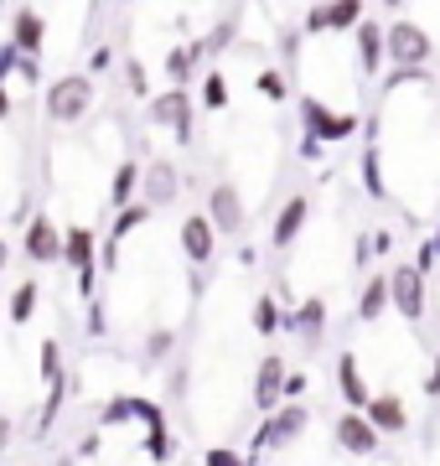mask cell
<instances>
[{"instance_id":"obj_19","label":"cell","mask_w":440,"mask_h":466,"mask_svg":"<svg viewBox=\"0 0 440 466\" xmlns=\"http://www.w3.org/2000/svg\"><path fill=\"white\" fill-rule=\"evenodd\" d=\"M357 73H363V78H378V73H384V21H363V26H357Z\"/></svg>"},{"instance_id":"obj_37","label":"cell","mask_w":440,"mask_h":466,"mask_svg":"<svg viewBox=\"0 0 440 466\" xmlns=\"http://www.w3.org/2000/svg\"><path fill=\"white\" fill-rule=\"evenodd\" d=\"M135 420L151 431V425H166V410H161V400H145V394H135Z\"/></svg>"},{"instance_id":"obj_25","label":"cell","mask_w":440,"mask_h":466,"mask_svg":"<svg viewBox=\"0 0 440 466\" xmlns=\"http://www.w3.org/2000/svg\"><path fill=\"white\" fill-rule=\"evenodd\" d=\"M197 63H203V42H186V47H171L166 52V78L171 88H182L192 73H197Z\"/></svg>"},{"instance_id":"obj_39","label":"cell","mask_w":440,"mask_h":466,"mask_svg":"<svg viewBox=\"0 0 440 466\" xmlns=\"http://www.w3.org/2000/svg\"><path fill=\"white\" fill-rule=\"evenodd\" d=\"M109 67H115V47H94V52H88L84 73H88V78H99V73H109Z\"/></svg>"},{"instance_id":"obj_34","label":"cell","mask_w":440,"mask_h":466,"mask_svg":"<svg viewBox=\"0 0 440 466\" xmlns=\"http://www.w3.org/2000/svg\"><path fill=\"white\" fill-rule=\"evenodd\" d=\"M171 348H176V332H171V327H155V332L145 337V363H166Z\"/></svg>"},{"instance_id":"obj_47","label":"cell","mask_w":440,"mask_h":466,"mask_svg":"<svg viewBox=\"0 0 440 466\" xmlns=\"http://www.w3.org/2000/svg\"><path fill=\"white\" fill-rule=\"evenodd\" d=\"M368 238H373V254H389V249H394V233H389V228H373Z\"/></svg>"},{"instance_id":"obj_49","label":"cell","mask_w":440,"mask_h":466,"mask_svg":"<svg viewBox=\"0 0 440 466\" xmlns=\"http://www.w3.org/2000/svg\"><path fill=\"white\" fill-rule=\"evenodd\" d=\"M11 435H16V431H11V420H5V415H0V451H5V446H11Z\"/></svg>"},{"instance_id":"obj_26","label":"cell","mask_w":440,"mask_h":466,"mask_svg":"<svg viewBox=\"0 0 440 466\" xmlns=\"http://www.w3.org/2000/svg\"><path fill=\"white\" fill-rule=\"evenodd\" d=\"M68 389H73V379L63 373V379L47 389V404H42V415H36V435H47L52 425H57V415H63V404H68Z\"/></svg>"},{"instance_id":"obj_22","label":"cell","mask_w":440,"mask_h":466,"mask_svg":"<svg viewBox=\"0 0 440 466\" xmlns=\"http://www.w3.org/2000/svg\"><path fill=\"white\" fill-rule=\"evenodd\" d=\"M357 171H363V192H368L373 202H389V177H384V150H378V140H368L363 146V156H357Z\"/></svg>"},{"instance_id":"obj_30","label":"cell","mask_w":440,"mask_h":466,"mask_svg":"<svg viewBox=\"0 0 440 466\" xmlns=\"http://www.w3.org/2000/svg\"><path fill=\"white\" fill-rule=\"evenodd\" d=\"M145 456H151L155 466H166L171 456H176V435H171V425H151V431H145Z\"/></svg>"},{"instance_id":"obj_13","label":"cell","mask_w":440,"mask_h":466,"mask_svg":"<svg viewBox=\"0 0 440 466\" xmlns=\"http://www.w3.org/2000/svg\"><path fill=\"white\" fill-rule=\"evenodd\" d=\"M280 332L301 337L305 348H316V342H322V332H326V296H305V300H295V311H285Z\"/></svg>"},{"instance_id":"obj_20","label":"cell","mask_w":440,"mask_h":466,"mask_svg":"<svg viewBox=\"0 0 440 466\" xmlns=\"http://www.w3.org/2000/svg\"><path fill=\"white\" fill-rule=\"evenodd\" d=\"M140 171H145V161H135V156H125L115 167V177H109V208L115 213H125L130 202H140Z\"/></svg>"},{"instance_id":"obj_21","label":"cell","mask_w":440,"mask_h":466,"mask_svg":"<svg viewBox=\"0 0 440 466\" xmlns=\"http://www.w3.org/2000/svg\"><path fill=\"white\" fill-rule=\"evenodd\" d=\"M363 415H368V425L378 435H399L409 425V410H405V400H399V394H373V404L363 410Z\"/></svg>"},{"instance_id":"obj_8","label":"cell","mask_w":440,"mask_h":466,"mask_svg":"<svg viewBox=\"0 0 440 466\" xmlns=\"http://www.w3.org/2000/svg\"><path fill=\"white\" fill-rule=\"evenodd\" d=\"M368 21V5L363 0H332V5H311L305 11V36H326V32H357Z\"/></svg>"},{"instance_id":"obj_4","label":"cell","mask_w":440,"mask_h":466,"mask_svg":"<svg viewBox=\"0 0 440 466\" xmlns=\"http://www.w3.org/2000/svg\"><path fill=\"white\" fill-rule=\"evenodd\" d=\"M305 425H311V410L305 404H280L275 415L259 420V431H255V446H249V466L259 461V451H285L295 446L305 435Z\"/></svg>"},{"instance_id":"obj_27","label":"cell","mask_w":440,"mask_h":466,"mask_svg":"<svg viewBox=\"0 0 440 466\" xmlns=\"http://www.w3.org/2000/svg\"><path fill=\"white\" fill-rule=\"evenodd\" d=\"M145 218H151V208H145V202H130L125 213H115V223H109V233H104V238H109V244H125V238L145 223Z\"/></svg>"},{"instance_id":"obj_9","label":"cell","mask_w":440,"mask_h":466,"mask_svg":"<svg viewBox=\"0 0 440 466\" xmlns=\"http://www.w3.org/2000/svg\"><path fill=\"white\" fill-rule=\"evenodd\" d=\"M389 306L409 321V327L425 317V275L415 265H394L389 269Z\"/></svg>"},{"instance_id":"obj_3","label":"cell","mask_w":440,"mask_h":466,"mask_svg":"<svg viewBox=\"0 0 440 466\" xmlns=\"http://www.w3.org/2000/svg\"><path fill=\"white\" fill-rule=\"evenodd\" d=\"M430 52H435V42H430V32H425L420 21L399 16L384 26V63H394L399 73H420L430 63Z\"/></svg>"},{"instance_id":"obj_11","label":"cell","mask_w":440,"mask_h":466,"mask_svg":"<svg viewBox=\"0 0 440 466\" xmlns=\"http://www.w3.org/2000/svg\"><path fill=\"white\" fill-rule=\"evenodd\" d=\"M182 198V171L171 167L166 156H155V161H145V171H140V202L145 208H166V202Z\"/></svg>"},{"instance_id":"obj_1","label":"cell","mask_w":440,"mask_h":466,"mask_svg":"<svg viewBox=\"0 0 440 466\" xmlns=\"http://www.w3.org/2000/svg\"><path fill=\"white\" fill-rule=\"evenodd\" d=\"M63 265L73 275V290L84 300H94V290H99V233L88 223H68L63 228Z\"/></svg>"},{"instance_id":"obj_5","label":"cell","mask_w":440,"mask_h":466,"mask_svg":"<svg viewBox=\"0 0 440 466\" xmlns=\"http://www.w3.org/2000/svg\"><path fill=\"white\" fill-rule=\"evenodd\" d=\"M145 119H151L155 130H171V140H176V146H192L197 104H192V94H186V88H166V94H151Z\"/></svg>"},{"instance_id":"obj_31","label":"cell","mask_w":440,"mask_h":466,"mask_svg":"<svg viewBox=\"0 0 440 466\" xmlns=\"http://www.w3.org/2000/svg\"><path fill=\"white\" fill-rule=\"evenodd\" d=\"M255 88H259V94H265V99H270V104H285V99H290L285 67H265V73H259V78H255Z\"/></svg>"},{"instance_id":"obj_33","label":"cell","mask_w":440,"mask_h":466,"mask_svg":"<svg viewBox=\"0 0 440 466\" xmlns=\"http://www.w3.org/2000/svg\"><path fill=\"white\" fill-rule=\"evenodd\" d=\"M63 379V342H57V337H47V342H42V383H57Z\"/></svg>"},{"instance_id":"obj_43","label":"cell","mask_w":440,"mask_h":466,"mask_svg":"<svg viewBox=\"0 0 440 466\" xmlns=\"http://www.w3.org/2000/svg\"><path fill=\"white\" fill-rule=\"evenodd\" d=\"M16 73H21V78H26V84H42V57H21V63H16Z\"/></svg>"},{"instance_id":"obj_14","label":"cell","mask_w":440,"mask_h":466,"mask_svg":"<svg viewBox=\"0 0 440 466\" xmlns=\"http://www.w3.org/2000/svg\"><path fill=\"white\" fill-rule=\"evenodd\" d=\"M305 218H311V198L305 192H290V202H280V213H275V228H270V249L285 254L295 238L305 233Z\"/></svg>"},{"instance_id":"obj_29","label":"cell","mask_w":440,"mask_h":466,"mask_svg":"<svg viewBox=\"0 0 440 466\" xmlns=\"http://www.w3.org/2000/svg\"><path fill=\"white\" fill-rule=\"evenodd\" d=\"M203 109L207 115H223V109H228V78H223L218 67L203 73Z\"/></svg>"},{"instance_id":"obj_48","label":"cell","mask_w":440,"mask_h":466,"mask_svg":"<svg viewBox=\"0 0 440 466\" xmlns=\"http://www.w3.org/2000/svg\"><path fill=\"white\" fill-rule=\"evenodd\" d=\"M425 394H430V400H440V358L430 363V373H425Z\"/></svg>"},{"instance_id":"obj_28","label":"cell","mask_w":440,"mask_h":466,"mask_svg":"<svg viewBox=\"0 0 440 466\" xmlns=\"http://www.w3.org/2000/svg\"><path fill=\"white\" fill-rule=\"evenodd\" d=\"M280 321H285V311H280V300L265 290V296L255 300V321H249V327H255L259 337H275V332H280Z\"/></svg>"},{"instance_id":"obj_6","label":"cell","mask_w":440,"mask_h":466,"mask_svg":"<svg viewBox=\"0 0 440 466\" xmlns=\"http://www.w3.org/2000/svg\"><path fill=\"white\" fill-rule=\"evenodd\" d=\"M295 109H301V125L311 140H322V146H337V140H353L363 125H357V115H342V109H326L316 94H301L295 99Z\"/></svg>"},{"instance_id":"obj_46","label":"cell","mask_w":440,"mask_h":466,"mask_svg":"<svg viewBox=\"0 0 440 466\" xmlns=\"http://www.w3.org/2000/svg\"><path fill=\"white\" fill-rule=\"evenodd\" d=\"M295 156H301V161H322L326 146H322V140H311V135H301V150H295Z\"/></svg>"},{"instance_id":"obj_18","label":"cell","mask_w":440,"mask_h":466,"mask_svg":"<svg viewBox=\"0 0 440 466\" xmlns=\"http://www.w3.org/2000/svg\"><path fill=\"white\" fill-rule=\"evenodd\" d=\"M337 394H342V404L353 410V415H363L373 404V389L363 383V368H357V352H342L337 358Z\"/></svg>"},{"instance_id":"obj_10","label":"cell","mask_w":440,"mask_h":466,"mask_svg":"<svg viewBox=\"0 0 440 466\" xmlns=\"http://www.w3.org/2000/svg\"><path fill=\"white\" fill-rule=\"evenodd\" d=\"M21 249H26L32 265H63V228L47 213H32L26 218V233H21Z\"/></svg>"},{"instance_id":"obj_53","label":"cell","mask_w":440,"mask_h":466,"mask_svg":"<svg viewBox=\"0 0 440 466\" xmlns=\"http://www.w3.org/2000/svg\"><path fill=\"white\" fill-rule=\"evenodd\" d=\"M57 466H73V456H63V461H57Z\"/></svg>"},{"instance_id":"obj_38","label":"cell","mask_w":440,"mask_h":466,"mask_svg":"<svg viewBox=\"0 0 440 466\" xmlns=\"http://www.w3.org/2000/svg\"><path fill=\"white\" fill-rule=\"evenodd\" d=\"M203 466H249V456H244V451H234V446H207Z\"/></svg>"},{"instance_id":"obj_36","label":"cell","mask_w":440,"mask_h":466,"mask_svg":"<svg viewBox=\"0 0 440 466\" xmlns=\"http://www.w3.org/2000/svg\"><path fill=\"white\" fill-rule=\"evenodd\" d=\"M125 84H130V94H135V99L151 104V78H145V63H140V57H130V63H125Z\"/></svg>"},{"instance_id":"obj_2","label":"cell","mask_w":440,"mask_h":466,"mask_svg":"<svg viewBox=\"0 0 440 466\" xmlns=\"http://www.w3.org/2000/svg\"><path fill=\"white\" fill-rule=\"evenodd\" d=\"M88 109H94V78L88 73H63L52 78L47 94H42V115L52 125H84Z\"/></svg>"},{"instance_id":"obj_32","label":"cell","mask_w":440,"mask_h":466,"mask_svg":"<svg viewBox=\"0 0 440 466\" xmlns=\"http://www.w3.org/2000/svg\"><path fill=\"white\" fill-rule=\"evenodd\" d=\"M130 420H135V394H115L99 410V425H130Z\"/></svg>"},{"instance_id":"obj_15","label":"cell","mask_w":440,"mask_h":466,"mask_svg":"<svg viewBox=\"0 0 440 466\" xmlns=\"http://www.w3.org/2000/svg\"><path fill=\"white\" fill-rule=\"evenodd\" d=\"M332 441H337L347 456H378V446H384V435L368 425V415H337V425H332Z\"/></svg>"},{"instance_id":"obj_41","label":"cell","mask_w":440,"mask_h":466,"mask_svg":"<svg viewBox=\"0 0 440 466\" xmlns=\"http://www.w3.org/2000/svg\"><path fill=\"white\" fill-rule=\"evenodd\" d=\"M16 63H21V52L11 47V42H0V88H5V78L16 73Z\"/></svg>"},{"instance_id":"obj_44","label":"cell","mask_w":440,"mask_h":466,"mask_svg":"<svg viewBox=\"0 0 440 466\" xmlns=\"http://www.w3.org/2000/svg\"><path fill=\"white\" fill-rule=\"evenodd\" d=\"M99 451H104V435H99V431H88L84 441H78V456H84V461H94Z\"/></svg>"},{"instance_id":"obj_7","label":"cell","mask_w":440,"mask_h":466,"mask_svg":"<svg viewBox=\"0 0 440 466\" xmlns=\"http://www.w3.org/2000/svg\"><path fill=\"white\" fill-rule=\"evenodd\" d=\"M285 358L280 352H265L255 368V383H249V404H255L259 415H275L280 404H285Z\"/></svg>"},{"instance_id":"obj_52","label":"cell","mask_w":440,"mask_h":466,"mask_svg":"<svg viewBox=\"0 0 440 466\" xmlns=\"http://www.w3.org/2000/svg\"><path fill=\"white\" fill-rule=\"evenodd\" d=\"M430 244H435V254H440V228H435V238H430Z\"/></svg>"},{"instance_id":"obj_24","label":"cell","mask_w":440,"mask_h":466,"mask_svg":"<svg viewBox=\"0 0 440 466\" xmlns=\"http://www.w3.org/2000/svg\"><path fill=\"white\" fill-rule=\"evenodd\" d=\"M36 300H42V280H21L16 290H11V306H5V321H11V327H26V321L36 317Z\"/></svg>"},{"instance_id":"obj_42","label":"cell","mask_w":440,"mask_h":466,"mask_svg":"<svg viewBox=\"0 0 440 466\" xmlns=\"http://www.w3.org/2000/svg\"><path fill=\"white\" fill-rule=\"evenodd\" d=\"M435 259H440V254H435V244L425 238V244H420V254H415V269H420L425 280H430V269H435Z\"/></svg>"},{"instance_id":"obj_23","label":"cell","mask_w":440,"mask_h":466,"mask_svg":"<svg viewBox=\"0 0 440 466\" xmlns=\"http://www.w3.org/2000/svg\"><path fill=\"white\" fill-rule=\"evenodd\" d=\"M384 311H389V275H368V280H363V290H357V321H363V327H373Z\"/></svg>"},{"instance_id":"obj_51","label":"cell","mask_w":440,"mask_h":466,"mask_svg":"<svg viewBox=\"0 0 440 466\" xmlns=\"http://www.w3.org/2000/svg\"><path fill=\"white\" fill-rule=\"evenodd\" d=\"M11 109H16V104H11V94H5V88H0V119H11Z\"/></svg>"},{"instance_id":"obj_16","label":"cell","mask_w":440,"mask_h":466,"mask_svg":"<svg viewBox=\"0 0 440 466\" xmlns=\"http://www.w3.org/2000/svg\"><path fill=\"white\" fill-rule=\"evenodd\" d=\"M182 254L192 259V269L213 265V254H218V233H213L207 213H192V218L182 223Z\"/></svg>"},{"instance_id":"obj_45","label":"cell","mask_w":440,"mask_h":466,"mask_svg":"<svg viewBox=\"0 0 440 466\" xmlns=\"http://www.w3.org/2000/svg\"><path fill=\"white\" fill-rule=\"evenodd\" d=\"M305 394V373H285V404H301Z\"/></svg>"},{"instance_id":"obj_50","label":"cell","mask_w":440,"mask_h":466,"mask_svg":"<svg viewBox=\"0 0 440 466\" xmlns=\"http://www.w3.org/2000/svg\"><path fill=\"white\" fill-rule=\"evenodd\" d=\"M5 265H11V244H5V233H0V275H5Z\"/></svg>"},{"instance_id":"obj_40","label":"cell","mask_w":440,"mask_h":466,"mask_svg":"<svg viewBox=\"0 0 440 466\" xmlns=\"http://www.w3.org/2000/svg\"><path fill=\"white\" fill-rule=\"evenodd\" d=\"M104 332H109V311L99 300H88V337H104Z\"/></svg>"},{"instance_id":"obj_12","label":"cell","mask_w":440,"mask_h":466,"mask_svg":"<svg viewBox=\"0 0 440 466\" xmlns=\"http://www.w3.org/2000/svg\"><path fill=\"white\" fill-rule=\"evenodd\" d=\"M207 223H213V233H244V198H238V187L234 182H218L213 192H207Z\"/></svg>"},{"instance_id":"obj_17","label":"cell","mask_w":440,"mask_h":466,"mask_svg":"<svg viewBox=\"0 0 440 466\" xmlns=\"http://www.w3.org/2000/svg\"><path fill=\"white\" fill-rule=\"evenodd\" d=\"M5 42H11L21 57H42V47H47V16H42V11H32V5H21Z\"/></svg>"},{"instance_id":"obj_35","label":"cell","mask_w":440,"mask_h":466,"mask_svg":"<svg viewBox=\"0 0 440 466\" xmlns=\"http://www.w3.org/2000/svg\"><path fill=\"white\" fill-rule=\"evenodd\" d=\"M234 36H238V16H223L218 26H213V36H203V57H207V52H223Z\"/></svg>"}]
</instances>
